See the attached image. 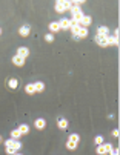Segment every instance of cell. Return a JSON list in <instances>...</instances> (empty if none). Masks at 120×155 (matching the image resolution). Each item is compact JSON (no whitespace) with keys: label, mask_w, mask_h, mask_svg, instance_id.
Listing matches in <instances>:
<instances>
[{"label":"cell","mask_w":120,"mask_h":155,"mask_svg":"<svg viewBox=\"0 0 120 155\" xmlns=\"http://www.w3.org/2000/svg\"><path fill=\"white\" fill-rule=\"evenodd\" d=\"M49 31H51V34L52 32H59V31H60L59 22H51V23H49Z\"/></svg>","instance_id":"12"},{"label":"cell","mask_w":120,"mask_h":155,"mask_svg":"<svg viewBox=\"0 0 120 155\" xmlns=\"http://www.w3.org/2000/svg\"><path fill=\"white\" fill-rule=\"evenodd\" d=\"M29 31H31L29 26H28V25H23V26L19 29V34L22 35V37H28V35H29Z\"/></svg>","instance_id":"11"},{"label":"cell","mask_w":120,"mask_h":155,"mask_svg":"<svg viewBox=\"0 0 120 155\" xmlns=\"http://www.w3.org/2000/svg\"><path fill=\"white\" fill-rule=\"evenodd\" d=\"M20 137H22V135H20V132L17 131V129H14V131H11V138H12V140H19Z\"/></svg>","instance_id":"20"},{"label":"cell","mask_w":120,"mask_h":155,"mask_svg":"<svg viewBox=\"0 0 120 155\" xmlns=\"http://www.w3.org/2000/svg\"><path fill=\"white\" fill-rule=\"evenodd\" d=\"M16 55L22 57V59H26V57L29 55V49H28V48H25V46H20L19 49H17V54Z\"/></svg>","instance_id":"8"},{"label":"cell","mask_w":120,"mask_h":155,"mask_svg":"<svg viewBox=\"0 0 120 155\" xmlns=\"http://www.w3.org/2000/svg\"><path fill=\"white\" fill-rule=\"evenodd\" d=\"M96 152H97V155H106V150H105V148H103V144L97 146Z\"/></svg>","instance_id":"21"},{"label":"cell","mask_w":120,"mask_h":155,"mask_svg":"<svg viewBox=\"0 0 120 155\" xmlns=\"http://www.w3.org/2000/svg\"><path fill=\"white\" fill-rule=\"evenodd\" d=\"M94 40H96V43L99 46H102V48H106V46H109L108 45V37H94Z\"/></svg>","instance_id":"7"},{"label":"cell","mask_w":120,"mask_h":155,"mask_svg":"<svg viewBox=\"0 0 120 155\" xmlns=\"http://www.w3.org/2000/svg\"><path fill=\"white\" fill-rule=\"evenodd\" d=\"M108 45L119 46V37H114V35H108Z\"/></svg>","instance_id":"17"},{"label":"cell","mask_w":120,"mask_h":155,"mask_svg":"<svg viewBox=\"0 0 120 155\" xmlns=\"http://www.w3.org/2000/svg\"><path fill=\"white\" fill-rule=\"evenodd\" d=\"M92 23V19H91V16H83L82 17V20L79 22V25L82 26V28H88Z\"/></svg>","instance_id":"4"},{"label":"cell","mask_w":120,"mask_h":155,"mask_svg":"<svg viewBox=\"0 0 120 155\" xmlns=\"http://www.w3.org/2000/svg\"><path fill=\"white\" fill-rule=\"evenodd\" d=\"M103 148H105V150H106V154H108V152H109V150H111V149H113V148H114V146H113V144H111V143H105V144H103Z\"/></svg>","instance_id":"24"},{"label":"cell","mask_w":120,"mask_h":155,"mask_svg":"<svg viewBox=\"0 0 120 155\" xmlns=\"http://www.w3.org/2000/svg\"><path fill=\"white\" fill-rule=\"evenodd\" d=\"M54 8H56V12H57V14H63V12H66L65 5H63V0H57L56 5H54Z\"/></svg>","instance_id":"6"},{"label":"cell","mask_w":120,"mask_h":155,"mask_svg":"<svg viewBox=\"0 0 120 155\" xmlns=\"http://www.w3.org/2000/svg\"><path fill=\"white\" fill-rule=\"evenodd\" d=\"M88 28H80V31H79V34H77V37L79 38H86L88 37Z\"/></svg>","instance_id":"18"},{"label":"cell","mask_w":120,"mask_h":155,"mask_svg":"<svg viewBox=\"0 0 120 155\" xmlns=\"http://www.w3.org/2000/svg\"><path fill=\"white\" fill-rule=\"evenodd\" d=\"M60 25V29H71V26H73V20L71 19H62L59 22Z\"/></svg>","instance_id":"3"},{"label":"cell","mask_w":120,"mask_h":155,"mask_svg":"<svg viewBox=\"0 0 120 155\" xmlns=\"http://www.w3.org/2000/svg\"><path fill=\"white\" fill-rule=\"evenodd\" d=\"M25 92L26 94H35V91H34V86H33V83H29V85H26L25 86Z\"/></svg>","instance_id":"19"},{"label":"cell","mask_w":120,"mask_h":155,"mask_svg":"<svg viewBox=\"0 0 120 155\" xmlns=\"http://www.w3.org/2000/svg\"><path fill=\"white\" fill-rule=\"evenodd\" d=\"M5 146L6 148H11V149H14V150H19L22 148V143L19 140H12V138H8L5 141Z\"/></svg>","instance_id":"2"},{"label":"cell","mask_w":120,"mask_h":155,"mask_svg":"<svg viewBox=\"0 0 120 155\" xmlns=\"http://www.w3.org/2000/svg\"><path fill=\"white\" fill-rule=\"evenodd\" d=\"M96 35H97V37H108V35H109V29L106 28V26H99Z\"/></svg>","instance_id":"5"},{"label":"cell","mask_w":120,"mask_h":155,"mask_svg":"<svg viewBox=\"0 0 120 155\" xmlns=\"http://www.w3.org/2000/svg\"><path fill=\"white\" fill-rule=\"evenodd\" d=\"M14 155H22V154H14Z\"/></svg>","instance_id":"29"},{"label":"cell","mask_w":120,"mask_h":155,"mask_svg":"<svg viewBox=\"0 0 120 155\" xmlns=\"http://www.w3.org/2000/svg\"><path fill=\"white\" fill-rule=\"evenodd\" d=\"M0 143H2V135H0Z\"/></svg>","instance_id":"28"},{"label":"cell","mask_w":120,"mask_h":155,"mask_svg":"<svg viewBox=\"0 0 120 155\" xmlns=\"http://www.w3.org/2000/svg\"><path fill=\"white\" fill-rule=\"evenodd\" d=\"M113 137H115V138H119V129H114V131H113Z\"/></svg>","instance_id":"27"},{"label":"cell","mask_w":120,"mask_h":155,"mask_svg":"<svg viewBox=\"0 0 120 155\" xmlns=\"http://www.w3.org/2000/svg\"><path fill=\"white\" fill-rule=\"evenodd\" d=\"M57 126H59V129H68V120L66 118H59Z\"/></svg>","instance_id":"14"},{"label":"cell","mask_w":120,"mask_h":155,"mask_svg":"<svg viewBox=\"0 0 120 155\" xmlns=\"http://www.w3.org/2000/svg\"><path fill=\"white\" fill-rule=\"evenodd\" d=\"M0 34H2V29H0Z\"/></svg>","instance_id":"30"},{"label":"cell","mask_w":120,"mask_h":155,"mask_svg":"<svg viewBox=\"0 0 120 155\" xmlns=\"http://www.w3.org/2000/svg\"><path fill=\"white\" fill-rule=\"evenodd\" d=\"M63 5H65V9L66 11L71 9V2H69V0H63Z\"/></svg>","instance_id":"25"},{"label":"cell","mask_w":120,"mask_h":155,"mask_svg":"<svg viewBox=\"0 0 120 155\" xmlns=\"http://www.w3.org/2000/svg\"><path fill=\"white\" fill-rule=\"evenodd\" d=\"M45 40H46V42H49V43H51V42H54V35H52L51 32H49V34H46V35H45Z\"/></svg>","instance_id":"23"},{"label":"cell","mask_w":120,"mask_h":155,"mask_svg":"<svg viewBox=\"0 0 120 155\" xmlns=\"http://www.w3.org/2000/svg\"><path fill=\"white\" fill-rule=\"evenodd\" d=\"M33 86H34L35 92H43L45 91V83L43 82H35V83H33Z\"/></svg>","instance_id":"10"},{"label":"cell","mask_w":120,"mask_h":155,"mask_svg":"<svg viewBox=\"0 0 120 155\" xmlns=\"http://www.w3.org/2000/svg\"><path fill=\"white\" fill-rule=\"evenodd\" d=\"M108 154H111V155H119V149H117V148H113Z\"/></svg>","instance_id":"26"},{"label":"cell","mask_w":120,"mask_h":155,"mask_svg":"<svg viewBox=\"0 0 120 155\" xmlns=\"http://www.w3.org/2000/svg\"><path fill=\"white\" fill-rule=\"evenodd\" d=\"M8 86H9L11 89H17V88H19V80H17V78H9V80H8Z\"/></svg>","instance_id":"16"},{"label":"cell","mask_w":120,"mask_h":155,"mask_svg":"<svg viewBox=\"0 0 120 155\" xmlns=\"http://www.w3.org/2000/svg\"><path fill=\"white\" fill-rule=\"evenodd\" d=\"M34 126L37 127V129H45L46 127V120L45 118H37V120L34 121Z\"/></svg>","instance_id":"9"},{"label":"cell","mask_w":120,"mask_h":155,"mask_svg":"<svg viewBox=\"0 0 120 155\" xmlns=\"http://www.w3.org/2000/svg\"><path fill=\"white\" fill-rule=\"evenodd\" d=\"M17 131L20 132V135H26V134H29V126L28 125H20L17 127Z\"/></svg>","instance_id":"15"},{"label":"cell","mask_w":120,"mask_h":155,"mask_svg":"<svg viewBox=\"0 0 120 155\" xmlns=\"http://www.w3.org/2000/svg\"><path fill=\"white\" fill-rule=\"evenodd\" d=\"M12 63H14L16 66H23L25 65V59H22V57H19V55H14L12 57Z\"/></svg>","instance_id":"13"},{"label":"cell","mask_w":120,"mask_h":155,"mask_svg":"<svg viewBox=\"0 0 120 155\" xmlns=\"http://www.w3.org/2000/svg\"><path fill=\"white\" fill-rule=\"evenodd\" d=\"M79 141H80L79 134H71V135H69V138H68V141H66V148H68L69 150H74L75 148H77Z\"/></svg>","instance_id":"1"},{"label":"cell","mask_w":120,"mask_h":155,"mask_svg":"<svg viewBox=\"0 0 120 155\" xmlns=\"http://www.w3.org/2000/svg\"><path fill=\"white\" fill-rule=\"evenodd\" d=\"M94 143H96L97 146L103 144V137H102V135H97V137H96V140H94Z\"/></svg>","instance_id":"22"}]
</instances>
